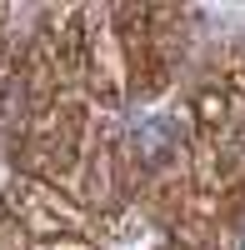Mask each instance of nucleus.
<instances>
[{"mask_svg":"<svg viewBox=\"0 0 245 250\" xmlns=\"http://www.w3.org/2000/svg\"><path fill=\"white\" fill-rule=\"evenodd\" d=\"M140 150H145V160H155V155H165L170 150V130L160 120H150L145 130H140Z\"/></svg>","mask_w":245,"mask_h":250,"instance_id":"nucleus-1","label":"nucleus"}]
</instances>
